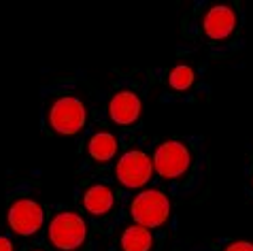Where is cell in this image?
<instances>
[{"mask_svg":"<svg viewBox=\"0 0 253 251\" xmlns=\"http://www.w3.org/2000/svg\"><path fill=\"white\" fill-rule=\"evenodd\" d=\"M89 228L77 211H58L47 226V239L58 251H77L85 245Z\"/></svg>","mask_w":253,"mask_h":251,"instance_id":"cell-1","label":"cell"},{"mask_svg":"<svg viewBox=\"0 0 253 251\" xmlns=\"http://www.w3.org/2000/svg\"><path fill=\"white\" fill-rule=\"evenodd\" d=\"M172 213V202L158 187H147V190L138 192L130 202V215L134 224L156 230L162 228L170 219Z\"/></svg>","mask_w":253,"mask_h":251,"instance_id":"cell-2","label":"cell"},{"mask_svg":"<svg viewBox=\"0 0 253 251\" xmlns=\"http://www.w3.org/2000/svg\"><path fill=\"white\" fill-rule=\"evenodd\" d=\"M47 124L55 134L75 136L85 128L87 124V109L81 98L77 96H60L47 109Z\"/></svg>","mask_w":253,"mask_h":251,"instance_id":"cell-3","label":"cell"},{"mask_svg":"<svg viewBox=\"0 0 253 251\" xmlns=\"http://www.w3.org/2000/svg\"><path fill=\"white\" fill-rule=\"evenodd\" d=\"M151 162L153 172L160 179L177 181L185 177L192 168V149L183 141H164L153 151Z\"/></svg>","mask_w":253,"mask_h":251,"instance_id":"cell-4","label":"cell"},{"mask_svg":"<svg viewBox=\"0 0 253 251\" xmlns=\"http://www.w3.org/2000/svg\"><path fill=\"white\" fill-rule=\"evenodd\" d=\"M6 226L13 234L30 239V236L39 234L45 226V209L39 200L30 196H22L13 200L6 211Z\"/></svg>","mask_w":253,"mask_h":251,"instance_id":"cell-5","label":"cell"},{"mask_svg":"<svg viewBox=\"0 0 253 251\" xmlns=\"http://www.w3.org/2000/svg\"><path fill=\"white\" fill-rule=\"evenodd\" d=\"M153 177L151 156L143 149H128L119 156L115 164V179L128 190H138L147 185Z\"/></svg>","mask_w":253,"mask_h":251,"instance_id":"cell-6","label":"cell"},{"mask_svg":"<svg viewBox=\"0 0 253 251\" xmlns=\"http://www.w3.org/2000/svg\"><path fill=\"white\" fill-rule=\"evenodd\" d=\"M238 26V15L234 11V6L230 4H213L207 13L202 15V34L211 41H226L234 34Z\"/></svg>","mask_w":253,"mask_h":251,"instance_id":"cell-7","label":"cell"},{"mask_svg":"<svg viewBox=\"0 0 253 251\" xmlns=\"http://www.w3.org/2000/svg\"><path fill=\"white\" fill-rule=\"evenodd\" d=\"M107 111L115 126H134L143 115V100L132 89H119L111 96Z\"/></svg>","mask_w":253,"mask_h":251,"instance_id":"cell-8","label":"cell"},{"mask_svg":"<svg viewBox=\"0 0 253 251\" xmlns=\"http://www.w3.org/2000/svg\"><path fill=\"white\" fill-rule=\"evenodd\" d=\"M81 207L92 217H104L115 209V192L107 183H92L83 192Z\"/></svg>","mask_w":253,"mask_h":251,"instance_id":"cell-9","label":"cell"},{"mask_svg":"<svg viewBox=\"0 0 253 251\" xmlns=\"http://www.w3.org/2000/svg\"><path fill=\"white\" fill-rule=\"evenodd\" d=\"M87 153L94 162H100V164H107L111 162L115 156H117V138L113 132H107V130H100L92 134L87 143Z\"/></svg>","mask_w":253,"mask_h":251,"instance_id":"cell-10","label":"cell"},{"mask_svg":"<svg viewBox=\"0 0 253 251\" xmlns=\"http://www.w3.org/2000/svg\"><path fill=\"white\" fill-rule=\"evenodd\" d=\"M119 247H122V251H151L153 232L149 228L132 224L119 236Z\"/></svg>","mask_w":253,"mask_h":251,"instance_id":"cell-11","label":"cell"},{"mask_svg":"<svg viewBox=\"0 0 253 251\" xmlns=\"http://www.w3.org/2000/svg\"><path fill=\"white\" fill-rule=\"evenodd\" d=\"M196 83V71L189 64H177L168 73V87L174 92H187Z\"/></svg>","mask_w":253,"mask_h":251,"instance_id":"cell-12","label":"cell"},{"mask_svg":"<svg viewBox=\"0 0 253 251\" xmlns=\"http://www.w3.org/2000/svg\"><path fill=\"white\" fill-rule=\"evenodd\" d=\"M223 251H253V243L251 241H230Z\"/></svg>","mask_w":253,"mask_h":251,"instance_id":"cell-13","label":"cell"},{"mask_svg":"<svg viewBox=\"0 0 253 251\" xmlns=\"http://www.w3.org/2000/svg\"><path fill=\"white\" fill-rule=\"evenodd\" d=\"M0 251H15V245H13L11 236L0 234Z\"/></svg>","mask_w":253,"mask_h":251,"instance_id":"cell-14","label":"cell"},{"mask_svg":"<svg viewBox=\"0 0 253 251\" xmlns=\"http://www.w3.org/2000/svg\"><path fill=\"white\" fill-rule=\"evenodd\" d=\"M34 251H43V249H34Z\"/></svg>","mask_w":253,"mask_h":251,"instance_id":"cell-15","label":"cell"}]
</instances>
